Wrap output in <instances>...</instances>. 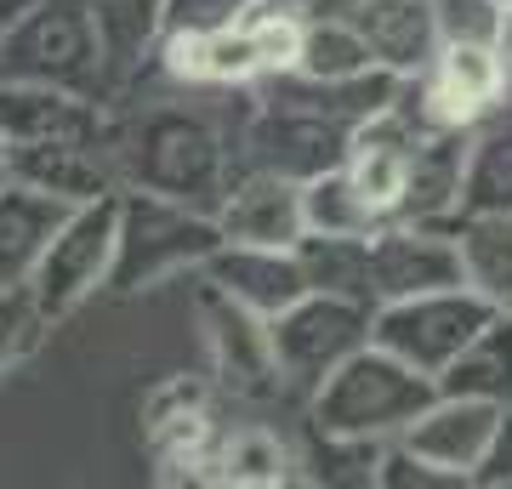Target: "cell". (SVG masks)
<instances>
[{
  "label": "cell",
  "instance_id": "cell-1",
  "mask_svg": "<svg viewBox=\"0 0 512 489\" xmlns=\"http://www.w3.org/2000/svg\"><path fill=\"white\" fill-rule=\"evenodd\" d=\"M109 148L126 188H148L200 211H217L239 177V148H228L217 120L188 103H148L114 114Z\"/></svg>",
  "mask_w": 512,
  "mask_h": 489
},
{
  "label": "cell",
  "instance_id": "cell-2",
  "mask_svg": "<svg viewBox=\"0 0 512 489\" xmlns=\"http://www.w3.org/2000/svg\"><path fill=\"white\" fill-rule=\"evenodd\" d=\"M433 399H439V376L370 342L308 399V427L330 438H353V444H393L416 427V416Z\"/></svg>",
  "mask_w": 512,
  "mask_h": 489
},
{
  "label": "cell",
  "instance_id": "cell-3",
  "mask_svg": "<svg viewBox=\"0 0 512 489\" xmlns=\"http://www.w3.org/2000/svg\"><path fill=\"white\" fill-rule=\"evenodd\" d=\"M0 80H40L92 103H114L120 80L92 0H40L12 29H0Z\"/></svg>",
  "mask_w": 512,
  "mask_h": 489
},
{
  "label": "cell",
  "instance_id": "cell-4",
  "mask_svg": "<svg viewBox=\"0 0 512 489\" xmlns=\"http://www.w3.org/2000/svg\"><path fill=\"white\" fill-rule=\"evenodd\" d=\"M217 211L165 200L148 188H120V251H114V296H137V290L165 285L171 273H200L222 245Z\"/></svg>",
  "mask_w": 512,
  "mask_h": 489
},
{
  "label": "cell",
  "instance_id": "cell-5",
  "mask_svg": "<svg viewBox=\"0 0 512 489\" xmlns=\"http://www.w3.org/2000/svg\"><path fill=\"white\" fill-rule=\"evenodd\" d=\"M268 330H274V353H279V370H285V387H291L296 399H313L353 353H365L376 342V308L370 302H353V296L308 290L279 319H268Z\"/></svg>",
  "mask_w": 512,
  "mask_h": 489
},
{
  "label": "cell",
  "instance_id": "cell-6",
  "mask_svg": "<svg viewBox=\"0 0 512 489\" xmlns=\"http://www.w3.org/2000/svg\"><path fill=\"white\" fill-rule=\"evenodd\" d=\"M194 319H200V342H205V359H211L217 393H228L239 404H274L291 393L285 370H279L268 319L256 308H245V302H234L205 273H200V285H194Z\"/></svg>",
  "mask_w": 512,
  "mask_h": 489
},
{
  "label": "cell",
  "instance_id": "cell-7",
  "mask_svg": "<svg viewBox=\"0 0 512 489\" xmlns=\"http://www.w3.org/2000/svg\"><path fill=\"white\" fill-rule=\"evenodd\" d=\"M114 251H120V194L92 200V205H74L69 217H63V228L52 234L46 256H40L35 279H29L40 313H46V325L57 330L69 313L86 308L97 290H109Z\"/></svg>",
  "mask_w": 512,
  "mask_h": 489
},
{
  "label": "cell",
  "instance_id": "cell-8",
  "mask_svg": "<svg viewBox=\"0 0 512 489\" xmlns=\"http://www.w3.org/2000/svg\"><path fill=\"white\" fill-rule=\"evenodd\" d=\"M501 308H490L473 285L427 290V296H404V302H382L376 308V347L399 353L404 364H416L427 376H439L478 330L490 325Z\"/></svg>",
  "mask_w": 512,
  "mask_h": 489
},
{
  "label": "cell",
  "instance_id": "cell-9",
  "mask_svg": "<svg viewBox=\"0 0 512 489\" xmlns=\"http://www.w3.org/2000/svg\"><path fill=\"white\" fill-rule=\"evenodd\" d=\"M217 381L200 376H165L154 393L143 399V438L160 478L171 484H211L222 450V427H217V404H211Z\"/></svg>",
  "mask_w": 512,
  "mask_h": 489
},
{
  "label": "cell",
  "instance_id": "cell-10",
  "mask_svg": "<svg viewBox=\"0 0 512 489\" xmlns=\"http://www.w3.org/2000/svg\"><path fill=\"white\" fill-rule=\"evenodd\" d=\"M353 137L359 126L348 120H330V114L313 109H291V103H256L251 126H245V143H239V165H256V171H279L291 182H313L348 165Z\"/></svg>",
  "mask_w": 512,
  "mask_h": 489
},
{
  "label": "cell",
  "instance_id": "cell-11",
  "mask_svg": "<svg viewBox=\"0 0 512 489\" xmlns=\"http://www.w3.org/2000/svg\"><path fill=\"white\" fill-rule=\"evenodd\" d=\"M467 285L461 268L456 228H427V222H387L370 234V296L404 302V296H427V290Z\"/></svg>",
  "mask_w": 512,
  "mask_h": 489
},
{
  "label": "cell",
  "instance_id": "cell-12",
  "mask_svg": "<svg viewBox=\"0 0 512 489\" xmlns=\"http://www.w3.org/2000/svg\"><path fill=\"white\" fill-rule=\"evenodd\" d=\"M114 103H92L80 91L40 86V80H0V137L6 143H63L97 137L109 143Z\"/></svg>",
  "mask_w": 512,
  "mask_h": 489
},
{
  "label": "cell",
  "instance_id": "cell-13",
  "mask_svg": "<svg viewBox=\"0 0 512 489\" xmlns=\"http://www.w3.org/2000/svg\"><path fill=\"white\" fill-rule=\"evenodd\" d=\"M12 177L52 194L63 205H92L120 194V165L114 148L97 137H63V143H12Z\"/></svg>",
  "mask_w": 512,
  "mask_h": 489
},
{
  "label": "cell",
  "instance_id": "cell-14",
  "mask_svg": "<svg viewBox=\"0 0 512 489\" xmlns=\"http://www.w3.org/2000/svg\"><path fill=\"white\" fill-rule=\"evenodd\" d=\"M222 234L234 245H296L308 234V205H302V182L279 177V171H256L239 165L228 200L217 205Z\"/></svg>",
  "mask_w": 512,
  "mask_h": 489
},
{
  "label": "cell",
  "instance_id": "cell-15",
  "mask_svg": "<svg viewBox=\"0 0 512 489\" xmlns=\"http://www.w3.org/2000/svg\"><path fill=\"white\" fill-rule=\"evenodd\" d=\"M495 427H501V404H484V399H456V393H439L416 416V427L404 433V444L416 455H427L433 467L456 472L461 484H473L478 467L490 461V444H495Z\"/></svg>",
  "mask_w": 512,
  "mask_h": 489
},
{
  "label": "cell",
  "instance_id": "cell-16",
  "mask_svg": "<svg viewBox=\"0 0 512 489\" xmlns=\"http://www.w3.org/2000/svg\"><path fill=\"white\" fill-rule=\"evenodd\" d=\"M200 273L228 290L234 302L256 308L262 319H279L291 302L308 296V273H302L296 245H234V239H222L217 256Z\"/></svg>",
  "mask_w": 512,
  "mask_h": 489
},
{
  "label": "cell",
  "instance_id": "cell-17",
  "mask_svg": "<svg viewBox=\"0 0 512 489\" xmlns=\"http://www.w3.org/2000/svg\"><path fill=\"white\" fill-rule=\"evenodd\" d=\"M348 18L359 23V35L370 40L376 63L404 74V80H410V74H427L433 57L444 52L433 0H359Z\"/></svg>",
  "mask_w": 512,
  "mask_h": 489
},
{
  "label": "cell",
  "instance_id": "cell-18",
  "mask_svg": "<svg viewBox=\"0 0 512 489\" xmlns=\"http://www.w3.org/2000/svg\"><path fill=\"white\" fill-rule=\"evenodd\" d=\"M467 148H473V126L467 131H427L410 154V182L393 222H427V228H450L461 217V177H467Z\"/></svg>",
  "mask_w": 512,
  "mask_h": 489
},
{
  "label": "cell",
  "instance_id": "cell-19",
  "mask_svg": "<svg viewBox=\"0 0 512 489\" xmlns=\"http://www.w3.org/2000/svg\"><path fill=\"white\" fill-rule=\"evenodd\" d=\"M74 205L40 194L29 182H6L0 188V285H29L40 268V256L52 245V234L63 228Z\"/></svg>",
  "mask_w": 512,
  "mask_h": 489
},
{
  "label": "cell",
  "instance_id": "cell-20",
  "mask_svg": "<svg viewBox=\"0 0 512 489\" xmlns=\"http://www.w3.org/2000/svg\"><path fill=\"white\" fill-rule=\"evenodd\" d=\"M439 393L456 399H484V404H512V313H495L473 342L439 370Z\"/></svg>",
  "mask_w": 512,
  "mask_h": 489
},
{
  "label": "cell",
  "instance_id": "cell-21",
  "mask_svg": "<svg viewBox=\"0 0 512 489\" xmlns=\"http://www.w3.org/2000/svg\"><path fill=\"white\" fill-rule=\"evenodd\" d=\"M461 217H512V114L495 126H473Z\"/></svg>",
  "mask_w": 512,
  "mask_h": 489
},
{
  "label": "cell",
  "instance_id": "cell-22",
  "mask_svg": "<svg viewBox=\"0 0 512 489\" xmlns=\"http://www.w3.org/2000/svg\"><path fill=\"white\" fill-rule=\"evenodd\" d=\"M296 450L274 427H234L222 433L217 467H211V484H234V489H274L296 478Z\"/></svg>",
  "mask_w": 512,
  "mask_h": 489
},
{
  "label": "cell",
  "instance_id": "cell-23",
  "mask_svg": "<svg viewBox=\"0 0 512 489\" xmlns=\"http://www.w3.org/2000/svg\"><path fill=\"white\" fill-rule=\"evenodd\" d=\"M450 228H456L467 285L490 308L512 313V217H456Z\"/></svg>",
  "mask_w": 512,
  "mask_h": 489
},
{
  "label": "cell",
  "instance_id": "cell-24",
  "mask_svg": "<svg viewBox=\"0 0 512 489\" xmlns=\"http://www.w3.org/2000/svg\"><path fill=\"white\" fill-rule=\"evenodd\" d=\"M302 205H308V234H359L370 239L376 228H387V211L370 200L359 177H353L348 165H336L325 177L302 182Z\"/></svg>",
  "mask_w": 512,
  "mask_h": 489
},
{
  "label": "cell",
  "instance_id": "cell-25",
  "mask_svg": "<svg viewBox=\"0 0 512 489\" xmlns=\"http://www.w3.org/2000/svg\"><path fill=\"white\" fill-rule=\"evenodd\" d=\"M296 256H302V273H308V290H325V296H353V302H370V239L359 234H302L296 239Z\"/></svg>",
  "mask_w": 512,
  "mask_h": 489
},
{
  "label": "cell",
  "instance_id": "cell-26",
  "mask_svg": "<svg viewBox=\"0 0 512 489\" xmlns=\"http://www.w3.org/2000/svg\"><path fill=\"white\" fill-rule=\"evenodd\" d=\"M92 12H97L103 40H109L114 80L126 86L131 74L154 57V46L165 35V0H92Z\"/></svg>",
  "mask_w": 512,
  "mask_h": 489
},
{
  "label": "cell",
  "instance_id": "cell-27",
  "mask_svg": "<svg viewBox=\"0 0 512 489\" xmlns=\"http://www.w3.org/2000/svg\"><path fill=\"white\" fill-rule=\"evenodd\" d=\"M382 69L370 40L359 35L353 18H319L308 12V35H302V57H296V74H313V80H353V74Z\"/></svg>",
  "mask_w": 512,
  "mask_h": 489
},
{
  "label": "cell",
  "instance_id": "cell-28",
  "mask_svg": "<svg viewBox=\"0 0 512 489\" xmlns=\"http://www.w3.org/2000/svg\"><path fill=\"white\" fill-rule=\"evenodd\" d=\"M245 35H251L256 57H262V74H285V69H296V57H302L308 12L291 6V0H256L251 12H245Z\"/></svg>",
  "mask_w": 512,
  "mask_h": 489
},
{
  "label": "cell",
  "instance_id": "cell-29",
  "mask_svg": "<svg viewBox=\"0 0 512 489\" xmlns=\"http://www.w3.org/2000/svg\"><path fill=\"white\" fill-rule=\"evenodd\" d=\"M46 313H40L35 290L29 285H0V381L12 376L18 364L35 359V347L46 342Z\"/></svg>",
  "mask_w": 512,
  "mask_h": 489
},
{
  "label": "cell",
  "instance_id": "cell-30",
  "mask_svg": "<svg viewBox=\"0 0 512 489\" xmlns=\"http://www.w3.org/2000/svg\"><path fill=\"white\" fill-rule=\"evenodd\" d=\"M444 46H495L501 35V0H433Z\"/></svg>",
  "mask_w": 512,
  "mask_h": 489
},
{
  "label": "cell",
  "instance_id": "cell-31",
  "mask_svg": "<svg viewBox=\"0 0 512 489\" xmlns=\"http://www.w3.org/2000/svg\"><path fill=\"white\" fill-rule=\"evenodd\" d=\"M456 472L433 467L427 455H416L404 438L382 444V461H376V489H456Z\"/></svg>",
  "mask_w": 512,
  "mask_h": 489
},
{
  "label": "cell",
  "instance_id": "cell-32",
  "mask_svg": "<svg viewBox=\"0 0 512 489\" xmlns=\"http://www.w3.org/2000/svg\"><path fill=\"white\" fill-rule=\"evenodd\" d=\"M256 0H165V35H217L245 23Z\"/></svg>",
  "mask_w": 512,
  "mask_h": 489
},
{
  "label": "cell",
  "instance_id": "cell-33",
  "mask_svg": "<svg viewBox=\"0 0 512 489\" xmlns=\"http://www.w3.org/2000/svg\"><path fill=\"white\" fill-rule=\"evenodd\" d=\"M478 489H512V404L501 410V427H495V444H490V461L478 467L473 478Z\"/></svg>",
  "mask_w": 512,
  "mask_h": 489
},
{
  "label": "cell",
  "instance_id": "cell-34",
  "mask_svg": "<svg viewBox=\"0 0 512 489\" xmlns=\"http://www.w3.org/2000/svg\"><path fill=\"white\" fill-rule=\"evenodd\" d=\"M40 0H0V29H12V23L23 18V12H35Z\"/></svg>",
  "mask_w": 512,
  "mask_h": 489
},
{
  "label": "cell",
  "instance_id": "cell-35",
  "mask_svg": "<svg viewBox=\"0 0 512 489\" xmlns=\"http://www.w3.org/2000/svg\"><path fill=\"white\" fill-rule=\"evenodd\" d=\"M495 52H501V63L512 69V6L501 12V35H495Z\"/></svg>",
  "mask_w": 512,
  "mask_h": 489
},
{
  "label": "cell",
  "instance_id": "cell-36",
  "mask_svg": "<svg viewBox=\"0 0 512 489\" xmlns=\"http://www.w3.org/2000/svg\"><path fill=\"white\" fill-rule=\"evenodd\" d=\"M6 182H12V143L0 137V188H6Z\"/></svg>",
  "mask_w": 512,
  "mask_h": 489
},
{
  "label": "cell",
  "instance_id": "cell-37",
  "mask_svg": "<svg viewBox=\"0 0 512 489\" xmlns=\"http://www.w3.org/2000/svg\"><path fill=\"white\" fill-rule=\"evenodd\" d=\"M291 6H302V12H308V0H291Z\"/></svg>",
  "mask_w": 512,
  "mask_h": 489
},
{
  "label": "cell",
  "instance_id": "cell-38",
  "mask_svg": "<svg viewBox=\"0 0 512 489\" xmlns=\"http://www.w3.org/2000/svg\"><path fill=\"white\" fill-rule=\"evenodd\" d=\"M501 6H512V0H501Z\"/></svg>",
  "mask_w": 512,
  "mask_h": 489
}]
</instances>
